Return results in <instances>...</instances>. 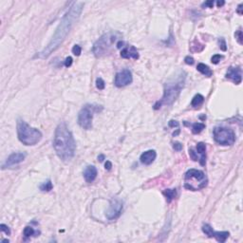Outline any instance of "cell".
Instances as JSON below:
<instances>
[{
  "label": "cell",
  "mask_w": 243,
  "mask_h": 243,
  "mask_svg": "<svg viewBox=\"0 0 243 243\" xmlns=\"http://www.w3.org/2000/svg\"><path fill=\"white\" fill-rule=\"evenodd\" d=\"M214 2L213 0H209V1H206V2H204L203 4H202V7H205V8H213V6H214Z\"/></svg>",
  "instance_id": "34"
},
{
  "label": "cell",
  "mask_w": 243,
  "mask_h": 243,
  "mask_svg": "<svg viewBox=\"0 0 243 243\" xmlns=\"http://www.w3.org/2000/svg\"><path fill=\"white\" fill-rule=\"evenodd\" d=\"M121 56L125 59H129V58H133V59H138L139 58V53L136 50V47L133 46H129L127 47H124L123 50L121 51Z\"/></svg>",
  "instance_id": "14"
},
{
  "label": "cell",
  "mask_w": 243,
  "mask_h": 243,
  "mask_svg": "<svg viewBox=\"0 0 243 243\" xmlns=\"http://www.w3.org/2000/svg\"><path fill=\"white\" fill-rule=\"evenodd\" d=\"M163 195L165 198H166L167 202H171L175 198H176L177 191H176V189H167L163 192Z\"/></svg>",
  "instance_id": "19"
},
{
  "label": "cell",
  "mask_w": 243,
  "mask_h": 243,
  "mask_svg": "<svg viewBox=\"0 0 243 243\" xmlns=\"http://www.w3.org/2000/svg\"><path fill=\"white\" fill-rule=\"evenodd\" d=\"M34 230H33V228L32 227H31V226H27L25 229H24V236L26 237H32V236H33L34 235Z\"/></svg>",
  "instance_id": "24"
},
{
  "label": "cell",
  "mask_w": 243,
  "mask_h": 243,
  "mask_svg": "<svg viewBox=\"0 0 243 243\" xmlns=\"http://www.w3.org/2000/svg\"><path fill=\"white\" fill-rule=\"evenodd\" d=\"M0 230H1L2 232H4L5 234L8 235V236L11 235V231H9V227L7 225H5V224H0Z\"/></svg>",
  "instance_id": "30"
},
{
  "label": "cell",
  "mask_w": 243,
  "mask_h": 243,
  "mask_svg": "<svg viewBox=\"0 0 243 243\" xmlns=\"http://www.w3.org/2000/svg\"><path fill=\"white\" fill-rule=\"evenodd\" d=\"M95 106L86 104L80 110L78 114V123L84 129H90L92 127V118Z\"/></svg>",
  "instance_id": "8"
},
{
  "label": "cell",
  "mask_w": 243,
  "mask_h": 243,
  "mask_svg": "<svg viewBox=\"0 0 243 243\" xmlns=\"http://www.w3.org/2000/svg\"><path fill=\"white\" fill-rule=\"evenodd\" d=\"M224 4H225V2H224V1H218V2H217V6H218V8L222 7V6L224 5Z\"/></svg>",
  "instance_id": "39"
},
{
  "label": "cell",
  "mask_w": 243,
  "mask_h": 243,
  "mask_svg": "<svg viewBox=\"0 0 243 243\" xmlns=\"http://www.w3.org/2000/svg\"><path fill=\"white\" fill-rule=\"evenodd\" d=\"M156 157H157V153L155 150H147L143 152L142 155H141V162L143 163V164H146V165H149L151 164L155 160H156Z\"/></svg>",
  "instance_id": "13"
},
{
  "label": "cell",
  "mask_w": 243,
  "mask_h": 243,
  "mask_svg": "<svg viewBox=\"0 0 243 243\" xmlns=\"http://www.w3.org/2000/svg\"><path fill=\"white\" fill-rule=\"evenodd\" d=\"M117 32H108L103 35L101 38L97 40L93 46V52L97 57L103 56L109 52V48L113 45V43L117 39L116 36Z\"/></svg>",
  "instance_id": "6"
},
{
  "label": "cell",
  "mask_w": 243,
  "mask_h": 243,
  "mask_svg": "<svg viewBox=\"0 0 243 243\" xmlns=\"http://www.w3.org/2000/svg\"><path fill=\"white\" fill-rule=\"evenodd\" d=\"M72 58L70 57V56H69V57H66V60H65V66H66V67H70L71 65H72Z\"/></svg>",
  "instance_id": "32"
},
{
  "label": "cell",
  "mask_w": 243,
  "mask_h": 243,
  "mask_svg": "<svg viewBox=\"0 0 243 243\" xmlns=\"http://www.w3.org/2000/svg\"><path fill=\"white\" fill-rule=\"evenodd\" d=\"M235 36H236V39L237 40V42L242 45L243 43V36H242V31L241 30H238L236 33H235Z\"/></svg>",
  "instance_id": "28"
},
{
  "label": "cell",
  "mask_w": 243,
  "mask_h": 243,
  "mask_svg": "<svg viewBox=\"0 0 243 243\" xmlns=\"http://www.w3.org/2000/svg\"><path fill=\"white\" fill-rule=\"evenodd\" d=\"M173 148L176 151H180L182 149V144L179 142H176L173 143Z\"/></svg>",
  "instance_id": "31"
},
{
  "label": "cell",
  "mask_w": 243,
  "mask_h": 243,
  "mask_svg": "<svg viewBox=\"0 0 243 243\" xmlns=\"http://www.w3.org/2000/svg\"><path fill=\"white\" fill-rule=\"evenodd\" d=\"M226 78L234 82L236 85H239L242 81V70L239 66H231L226 73Z\"/></svg>",
  "instance_id": "12"
},
{
  "label": "cell",
  "mask_w": 243,
  "mask_h": 243,
  "mask_svg": "<svg viewBox=\"0 0 243 243\" xmlns=\"http://www.w3.org/2000/svg\"><path fill=\"white\" fill-rule=\"evenodd\" d=\"M82 52V48L79 45H75L73 47H72V53L76 56H79Z\"/></svg>",
  "instance_id": "29"
},
{
  "label": "cell",
  "mask_w": 243,
  "mask_h": 243,
  "mask_svg": "<svg viewBox=\"0 0 243 243\" xmlns=\"http://www.w3.org/2000/svg\"><path fill=\"white\" fill-rule=\"evenodd\" d=\"M53 147L57 156L63 161H70L73 159L76 151V142L66 123H59L55 129Z\"/></svg>",
  "instance_id": "2"
},
{
  "label": "cell",
  "mask_w": 243,
  "mask_h": 243,
  "mask_svg": "<svg viewBox=\"0 0 243 243\" xmlns=\"http://www.w3.org/2000/svg\"><path fill=\"white\" fill-rule=\"evenodd\" d=\"M189 155H190V157L193 161H198V158H197V154L196 152L194 151L193 149H190L189 150Z\"/></svg>",
  "instance_id": "33"
},
{
  "label": "cell",
  "mask_w": 243,
  "mask_h": 243,
  "mask_svg": "<svg viewBox=\"0 0 243 243\" xmlns=\"http://www.w3.org/2000/svg\"><path fill=\"white\" fill-rule=\"evenodd\" d=\"M168 124H169L170 127H175V126H176V127L179 128V126H180L179 123H178L177 121H174V120H171V121L168 123Z\"/></svg>",
  "instance_id": "36"
},
{
  "label": "cell",
  "mask_w": 243,
  "mask_h": 243,
  "mask_svg": "<svg viewBox=\"0 0 243 243\" xmlns=\"http://www.w3.org/2000/svg\"><path fill=\"white\" fill-rule=\"evenodd\" d=\"M197 152L201 155L200 158V164L201 165H205L206 162V145L203 142H199L197 144Z\"/></svg>",
  "instance_id": "16"
},
{
  "label": "cell",
  "mask_w": 243,
  "mask_h": 243,
  "mask_svg": "<svg viewBox=\"0 0 243 243\" xmlns=\"http://www.w3.org/2000/svg\"><path fill=\"white\" fill-rule=\"evenodd\" d=\"M132 81H133V77L131 71L129 70H123L122 71L116 74L114 84L116 86L123 87L131 84Z\"/></svg>",
  "instance_id": "10"
},
{
  "label": "cell",
  "mask_w": 243,
  "mask_h": 243,
  "mask_svg": "<svg viewBox=\"0 0 243 243\" xmlns=\"http://www.w3.org/2000/svg\"><path fill=\"white\" fill-rule=\"evenodd\" d=\"M213 228L209 225V224H204L202 226V232L205 235H207L209 237H212V233H213Z\"/></svg>",
  "instance_id": "23"
},
{
  "label": "cell",
  "mask_w": 243,
  "mask_h": 243,
  "mask_svg": "<svg viewBox=\"0 0 243 243\" xmlns=\"http://www.w3.org/2000/svg\"><path fill=\"white\" fill-rule=\"evenodd\" d=\"M197 70H198L200 73H202L203 75H205V76H207V77H211V76L213 75V71L211 70L210 67H209L207 65L203 64V63H199V64L198 65Z\"/></svg>",
  "instance_id": "18"
},
{
  "label": "cell",
  "mask_w": 243,
  "mask_h": 243,
  "mask_svg": "<svg viewBox=\"0 0 243 243\" xmlns=\"http://www.w3.org/2000/svg\"><path fill=\"white\" fill-rule=\"evenodd\" d=\"M184 83H185V73L180 71V74L177 75L174 79L164 85L163 96L161 101H158L155 104L154 109H159L162 104H172L179 98L180 91L184 86Z\"/></svg>",
  "instance_id": "3"
},
{
  "label": "cell",
  "mask_w": 243,
  "mask_h": 243,
  "mask_svg": "<svg viewBox=\"0 0 243 243\" xmlns=\"http://www.w3.org/2000/svg\"><path fill=\"white\" fill-rule=\"evenodd\" d=\"M123 205V201L119 199H112L109 204L108 209L105 212V216L109 220L116 219L120 217L122 214Z\"/></svg>",
  "instance_id": "9"
},
{
  "label": "cell",
  "mask_w": 243,
  "mask_h": 243,
  "mask_svg": "<svg viewBox=\"0 0 243 243\" xmlns=\"http://www.w3.org/2000/svg\"><path fill=\"white\" fill-rule=\"evenodd\" d=\"M17 136L19 141L25 145H34L42 139L41 131L32 127L23 120H18L17 122Z\"/></svg>",
  "instance_id": "4"
},
{
  "label": "cell",
  "mask_w": 243,
  "mask_h": 243,
  "mask_svg": "<svg viewBox=\"0 0 243 243\" xmlns=\"http://www.w3.org/2000/svg\"><path fill=\"white\" fill-rule=\"evenodd\" d=\"M229 236H230L229 232H215V231H213V233H212V237H215L220 243L225 242L226 239L229 237Z\"/></svg>",
  "instance_id": "17"
},
{
  "label": "cell",
  "mask_w": 243,
  "mask_h": 243,
  "mask_svg": "<svg viewBox=\"0 0 243 243\" xmlns=\"http://www.w3.org/2000/svg\"><path fill=\"white\" fill-rule=\"evenodd\" d=\"M242 7H243V4H239L238 7H237V12L239 15H242Z\"/></svg>",
  "instance_id": "38"
},
{
  "label": "cell",
  "mask_w": 243,
  "mask_h": 243,
  "mask_svg": "<svg viewBox=\"0 0 243 243\" xmlns=\"http://www.w3.org/2000/svg\"><path fill=\"white\" fill-rule=\"evenodd\" d=\"M83 7H84L83 2H74L70 6V9L63 16L62 20L60 21V24L58 25L56 31H55V33L53 34L51 42L48 43L47 46L39 53L40 58L48 57L62 45V43L66 38L67 34L70 32L73 24L75 23L77 19L79 18L82 13Z\"/></svg>",
  "instance_id": "1"
},
{
  "label": "cell",
  "mask_w": 243,
  "mask_h": 243,
  "mask_svg": "<svg viewBox=\"0 0 243 243\" xmlns=\"http://www.w3.org/2000/svg\"><path fill=\"white\" fill-rule=\"evenodd\" d=\"M97 174H98V172H97L96 167L93 166V165H89V166H86V168L84 171V178L86 182L90 183L96 179Z\"/></svg>",
  "instance_id": "15"
},
{
  "label": "cell",
  "mask_w": 243,
  "mask_h": 243,
  "mask_svg": "<svg viewBox=\"0 0 243 243\" xmlns=\"http://www.w3.org/2000/svg\"><path fill=\"white\" fill-rule=\"evenodd\" d=\"M184 62H185L187 65H193L194 64V59L190 56H186L185 58H184Z\"/></svg>",
  "instance_id": "35"
},
{
  "label": "cell",
  "mask_w": 243,
  "mask_h": 243,
  "mask_svg": "<svg viewBox=\"0 0 243 243\" xmlns=\"http://www.w3.org/2000/svg\"><path fill=\"white\" fill-rule=\"evenodd\" d=\"M26 158V154L22 153V152H16V153H13L12 155H9L8 157V159L6 160V161L3 163L2 168H8V167H12L13 165H16L18 163L22 162Z\"/></svg>",
  "instance_id": "11"
},
{
  "label": "cell",
  "mask_w": 243,
  "mask_h": 243,
  "mask_svg": "<svg viewBox=\"0 0 243 243\" xmlns=\"http://www.w3.org/2000/svg\"><path fill=\"white\" fill-rule=\"evenodd\" d=\"M104 166H105V169H108V170H110L111 169V167H112V163L109 161H108L105 162V164H104Z\"/></svg>",
  "instance_id": "37"
},
{
  "label": "cell",
  "mask_w": 243,
  "mask_h": 243,
  "mask_svg": "<svg viewBox=\"0 0 243 243\" xmlns=\"http://www.w3.org/2000/svg\"><path fill=\"white\" fill-rule=\"evenodd\" d=\"M214 140L220 145H233L236 142V134L231 128L218 126L214 129Z\"/></svg>",
  "instance_id": "7"
},
{
  "label": "cell",
  "mask_w": 243,
  "mask_h": 243,
  "mask_svg": "<svg viewBox=\"0 0 243 243\" xmlns=\"http://www.w3.org/2000/svg\"><path fill=\"white\" fill-rule=\"evenodd\" d=\"M52 187H53V185H52V182L48 180H47V181H45V182H43L41 185H40V190L41 191H46V192H48V191H51V189H52Z\"/></svg>",
  "instance_id": "22"
},
{
  "label": "cell",
  "mask_w": 243,
  "mask_h": 243,
  "mask_svg": "<svg viewBox=\"0 0 243 243\" xmlns=\"http://www.w3.org/2000/svg\"><path fill=\"white\" fill-rule=\"evenodd\" d=\"M185 184L184 187L192 191H198L207 185V178L202 171L198 169H190L185 173Z\"/></svg>",
  "instance_id": "5"
},
{
  "label": "cell",
  "mask_w": 243,
  "mask_h": 243,
  "mask_svg": "<svg viewBox=\"0 0 243 243\" xmlns=\"http://www.w3.org/2000/svg\"><path fill=\"white\" fill-rule=\"evenodd\" d=\"M2 242H9V240H8V239H3Z\"/></svg>",
  "instance_id": "41"
},
{
  "label": "cell",
  "mask_w": 243,
  "mask_h": 243,
  "mask_svg": "<svg viewBox=\"0 0 243 243\" xmlns=\"http://www.w3.org/2000/svg\"><path fill=\"white\" fill-rule=\"evenodd\" d=\"M104 159V155H100V156L98 157V160H99L100 161H103Z\"/></svg>",
  "instance_id": "40"
},
{
  "label": "cell",
  "mask_w": 243,
  "mask_h": 243,
  "mask_svg": "<svg viewBox=\"0 0 243 243\" xmlns=\"http://www.w3.org/2000/svg\"><path fill=\"white\" fill-rule=\"evenodd\" d=\"M218 45H219V47H220L221 51H225L227 50V45H226L224 38H220V39H218Z\"/></svg>",
  "instance_id": "26"
},
{
  "label": "cell",
  "mask_w": 243,
  "mask_h": 243,
  "mask_svg": "<svg viewBox=\"0 0 243 243\" xmlns=\"http://www.w3.org/2000/svg\"><path fill=\"white\" fill-rule=\"evenodd\" d=\"M221 59H222V56H221L220 54H215V55H214V56L211 58V62H212L213 64L217 65V64H218V63L220 62Z\"/></svg>",
  "instance_id": "27"
},
{
  "label": "cell",
  "mask_w": 243,
  "mask_h": 243,
  "mask_svg": "<svg viewBox=\"0 0 243 243\" xmlns=\"http://www.w3.org/2000/svg\"><path fill=\"white\" fill-rule=\"evenodd\" d=\"M96 86H97V89H98L99 90L104 89V86H105L104 81L102 78H97V80H96Z\"/></svg>",
  "instance_id": "25"
},
{
  "label": "cell",
  "mask_w": 243,
  "mask_h": 243,
  "mask_svg": "<svg viewBox=\"0 0 243 243\" xmlns=\"http://www.w3.org/2000/svg\"><path fill=\"white\" fill-rule=\"evenodd\" d=\"M204 128H205V124L201 123H196L192 125V132L194 134H199L200 133Z\"/></svg>",
  "instance_id": "21"
},
{
  "label": "cell",
  "mask_w": 243,
  "mask_h": 243,
  "mask_svg": "<svg viewBox=\"0 0 243 243\" xmlns=\"http://www.w3.org/2000/svg\"><path fill=\"white\" fill-rule=\"evenodd\" d=\"M204 102V97L201 94H197L194 96V98L191 102V105L193 108H198L200 104H202Z\"/></svg>",
  "instance_id": "20"
}]
</instances>
